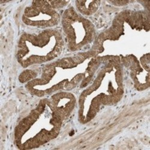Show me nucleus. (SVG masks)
<instances>
[{"instance_id": "1", "label": "nucleus", "mask_w": 150, "mask_h": 150, "mask_svg": "<svg viewBox=\"0 0 150 150\" xmlns=\"http://www.w3.org/2000/svg\"><path fill=\"white\" fill-rule=\"evenodd\" d=\"M20 40L29 43V46L19 43L18 58L25 67L54 59L60 54L62 49L48 47L63 46L60 34L51 30L37 35H23Z\"/></svg>"}, {"instance_id": "2", "label": "nucleus", "mask_w": 150, "mask_h": 150, "mask_svg": "<svg viewBox=\"0 0 150 150\" xmlns=\"http://www.w3.org/2000/svg\"><path fill=\"white\" fill-rule=\"evenodd\" d=\"M62 25L68 46L71 51H77L88 45L94 37L93 24L71 8L65 11Z\"/></svg>"}, {"instance_id": "3", "label": "nucleus", "mask_w": 150, "mask_h": 150, "mask_svg": "<svg viewBox=\"0 0 150 150\" xmlns=\"http://www.w3.org/2000/svg\"><path fill=\"white\" fill-rule=\"evenodd\" d=\"M59 16L49 1H34L25 10L23 21L34 27H51L58 23Z\"/></svg>"}, {"instance_id": "4", "label": "nucleus", "mask_w": 150, "mask_h": 150, "mask_svg": "<svg viewBox=\"0 0 150 150\" xmlns=\"http://www.w3.org/2000/svg\"><path fill=\"white\" fill-rule=\"evenodd\" d=\"M49 101L55 110L63 120L70 115L76 103L74 97L67 92H60L54 94Z\"/></svg>"}, {"instance_id": "5", "label": "nucleus", "mask_w": 150, "mask_h": 150, "mask_svg": "<svg viewBox=\"0 0 150 150\" xmlns=\"http://www.w3.org/2000/svg\"><path fill=\"white\" fill-rule=\"evenodd\" d=\"M76 6L81 13L85 15H91L97 11L100 1H76Z\"/></svg>"}]
</instances>
